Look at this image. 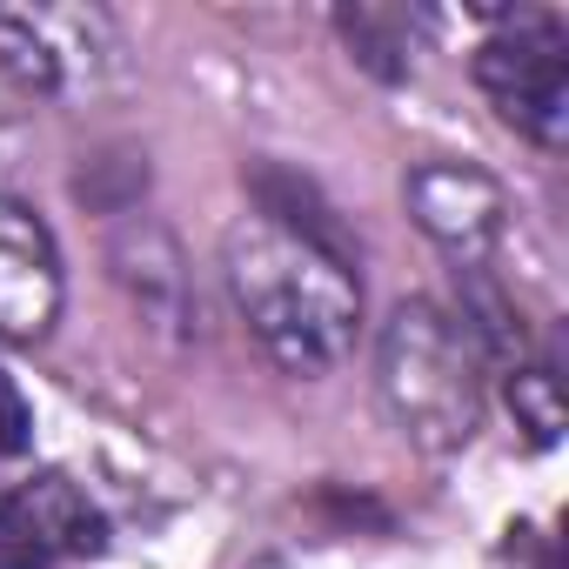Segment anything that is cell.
I'll list each match as a JSON object with an SVG mask.
<instances>
[{
    "label": "cell",
    "instance_id": "obj_1",
    "mask_svg": "<svg viewBox=\"0 0 569 569\" xmlns=\"http://www.w3.org/2000/svg\"><path fill=\"white\" fill-rule=\"evenodd\" d=\"M221 268L248 336L289 376H322L349 356L362 322V289L342 248H329L316 228L261 208L228 228Z\"/></svg>",
    "mask_w": 569,
    "mask_h": 569
},
{
    "label": "cell",
    "instance_id": "obj_7",
    "mask_svg": "<svg viewBox=\"0 0 569 569\" xmlns=\"http://www.w3.org/2000/svg\"><path fill=\"white\" fill-rule=\"evenodd\" d=\"M34 436V416H28V396L14 389V376L0 369V456H21Z\"/></svg>",
    "mask_w": 569,
    "mask_h": 569
},
{
    "label": "cell",
    "instance_id": "obj_4",
    "mask_svg": "<svg viewBox=\"0 0 569 569\" xmlns=\"http://www.w3.org/2000/svg\"><path fill=\"white\" fill-rule=\"evenodd\" d=\"M101 542H108L101 509L61 469L0 496V569H61L101 556Z\"/></svg>",
    "mask_w": 569,
    "mask_h": 569
},
{
    "label": "cell",
    "instance_id": "obj_2",
    "mask_svg": "<svg viewBox=\"0 0 569 569\" xmlns=\"http://www.w3.org/2000/svg\"><path fill=\"white\" fill-rule=\"evenodd\" d=\"M376 389L409 442H422V449L469 442L476 416H482V356H476L469 322L442 316L436 302L396 309V322L382 329Z\"/></svg>",
    "mask_w": 569,
    "mask_h": 569
},
{
    "label": "cell",
    "instance_id": "obj_6",
    "mask_svg": "<svg viewBox=\"0 0 569 569\" xmlns=\"http://www.w3.org/2000/svg\"><path fill=\"white\" fill-rule=\"evenodd\" d=\"M409 201H416L422 228H429L442 248H456L462 261H482L489 241L502 234V194H496L476 168H416Z\"/></svg>",
    "mask_w": 569,
    "mask_h": 569
},
{
    "label": "cell",
    "instance_id": "obj_5",
    "mask_svg": "<svg viewBox=\"0 0 569 569\" xmlns=\"http://www.w3.org/2000/svg\"><path fill=\"white\" fill-rule=\"evenodd\" d=\"M61 309V254H54V234L0 194V336L8 342H34L48 336Z\"/></svg>",
    "mask_w": 569,
    "mask_h": 569
},
{
    "label": "cell",
    "instance_id": "obj_3",
    "mask_svg": "<svg viewBox=\"0 0 569 569\" xmlns=\"http://www.w3.org/2000/svg\"><path fill=\"white\" fill-rule=\"evenodd\" d=\"M476 88L489 108L529 134L536 148H562L569 128V54H562V21H522L496 41L476 48Z\"/></svg>",
    "mask_w": 569,
    "mask_h": 569
}]
</instances>
